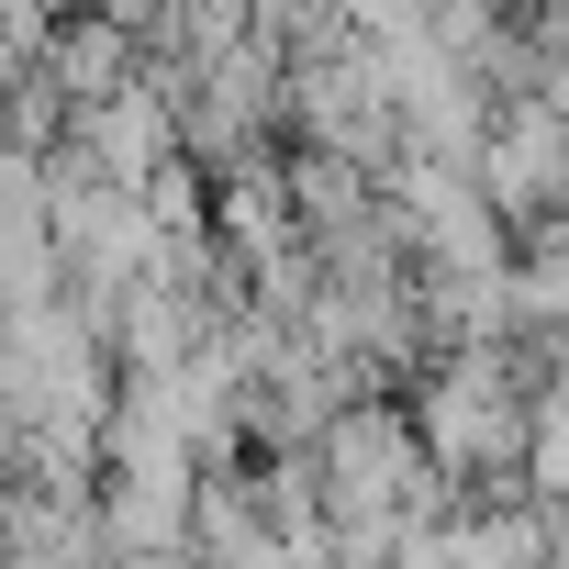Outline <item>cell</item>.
Returning <instances> with one entry per match:
<instances>
[{
	"mask_svg": "<svg viewBox=\"0 0 569 569\" xmlns=\"http://www.w3.org/2000/svg\"><path fill=\"white\" fill-rule=\"evenodd\" d=\"M146 569H201V558H190V547H179V558H146Z\"/></svg>",
	"mask_w": 569,
	"mask_h": 569,
	"instance_id": "obj_12",
	"label": "cell"
},
{
	"mask_svg": "<svg viewBox=\"0 0 569 569\" xmlns=\"http://www.w3.org/2000/svg\"><path fill=\"white\" fill-rule=\"evenodd\" d=\"M190 12H212V23H257V0H190Z\"/></svg>",
	"mask_w": 569,
	"mask_h": 569,
	"instance_id": "obj_11",
	"label": "cell"
},
{
	"mask_svg": "<svg viewBox=\"0 0 569 569\" xmlns=\"http://www.w3.org/2000/svg\"><path fill=\"white\" fill-rule=\"evenodd\" d=\"M480 190H491V212H502L513 234L547 223V212H569V101H513V112H491Z\"/></svg>",
	"mask_w": 569,
	"mask_h": 569,
	"instance_id": "obj_2",
	"label": "cell"
},
{
	"mask_svg": "<svg viewBox=\"0 0 569 569\" xmlns=\"http://www.w3.org/2000/svg\"><path fill=\"white\" fill-rule=\"evenodd\" d=\"M0 569H112V547H101V491L0 480Z\"/></svg>",
	"mask_w": 569,
	"mask_h": 569,
	"instance_id": "obj_3",
	"label": "cell"
},
{
	"mask_svg": "<svg viewBox=\"0 0 569 569\" xmlns=\"http://www.w3.org/2000/svg\"><path fill=\"white\" fill-rule=\"evenodd\" d=\"M513 302H525V336H569V212L513 234Z\"/></svg>",
	"mask_w": 569,
	"mask_h": 569,
	"instance_id": "obj_9",
	"label": "cell"
},
{
	"mask_svg": "<svg viewBox=\"0 0 569 569\" xmlns=\"http://www.w3.org/2000/svg\"><path fill=\"white\" fill-rule=\"evenodd\" d=\"M347 23H358V46H425V23H436V0H347Z\"/></svg>",
	"mask_w": 569,
	"mask_h": 569,
	"instance_id": "obj_10",
	"label": "cell"
},
{
	"mask_svg": "<svg viewBox=\"0 0 569 569\" xmlns=\"http://www.w3.org/2000/svg\"><path fill=\"white\" fill-rule=\"evenodd\" d=\"M447 536H458V569H547L558 558V513L536 491H469Z\"/></svg>",
	"mask_w": 569,
	"mask_h": 569,
	"instance_id": "obj_7",
	"label": "cell"
},
{
	"mask_svg": "<svg viewBox=\"0 0 569 569\" xmlns=\"http://www.w3.org/2000/svg\"><path fill=\"white\" fill-rule=\"evenodd\" d=\"M190 558H201V569H268V558H279L268 502H257V469H212V480L190 491ZM279 569H291V558H279Z\"/></svg>",
	"mask_w": 569,
	"mask_h": 569,
	"instance_id": "obj_6",
	"label": "cell"
},
{
	"mask_svg": "<svg viewBox=\"0 0 569 569\" xmlns=\"http://www.w3.org/2000/svg\"><path fill=\"white\" fill-rule=\"evenodd\" d=\"M402 402H413L425 458H436L458 491H525V458H536V380H525L513 347H447Z\"/></svg>",
	"mask_w": 569,
	"mask_h": 569,
	"instance_id": "obj_1",
	"label": "cell"
},
{
	"mask_svg": "<svg viewBox=\"0 0 569 569\" xmlns=\"http://www.w3.org/2000/svg\"><path fill=\"white\" fill-rule=\"evenodd\" d=\"M46 79L68 90V112L90 123V112H112L134 79H146V46L123 34V23H101V12H79L68 34H57V57H46Z\"/></svg>",
	"mask_w": 569,
	"mask_h": 569,
	"instance_id": "obj_8",
	"label": "cell"
},
{
	"mask_svg": "<svg viewBox=\"0 0 569 569\" xmlns=\"http://www.w3.org/2000/svg\"><path fill=\"white\" fill-rule=\"evenodd\" d=\"M291 201H302V234H313V257H336V246L380 234V212H391V190H380L369 168L325 157V146H291Z\"/></svg>",
	"mask_w": 569,
	"mask_h": 569,
	"instance_id": "obj_5",
	"label": "cell"
},
{
	"mask_svg": "<svg viewBox=\"0 0 569 569\" xmlns=\"http://www.w3.org/2000/svg\"><path fill=\"white\" fill-rule=\"evenodd\" d=\"M68 146H79V157H90V168H101L112 190H134V201H146V190H157V179L179 168V112H168V101H157L146 79H134V90H123L112 112H90V123H79Z\"/></svg>",
	"mask_w": 569,
	"mask_h": 569,
	"instance_id": "obj_4",
	"label": "cell"
}]
</instances>
